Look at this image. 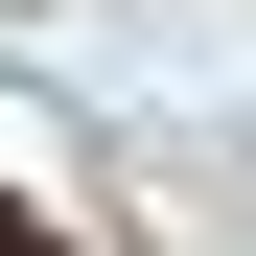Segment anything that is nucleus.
Listing matches in <instances>:
<instances>
[{
  "label": "nucleus",
  "mask_w": 256,
  "mask_h": 256,
  "mask_svg": "<svg viewBox=\"0 0 256 256\" xmlns=\"http://www.w3.org/2000/svg\"><path fill=\"white\" fill-rule=\"evenodd\" d=\"M0 256H47V210H24V186H0Z\"/></svg>",
  "instance_id": "obj_1"
}]
</instances>
